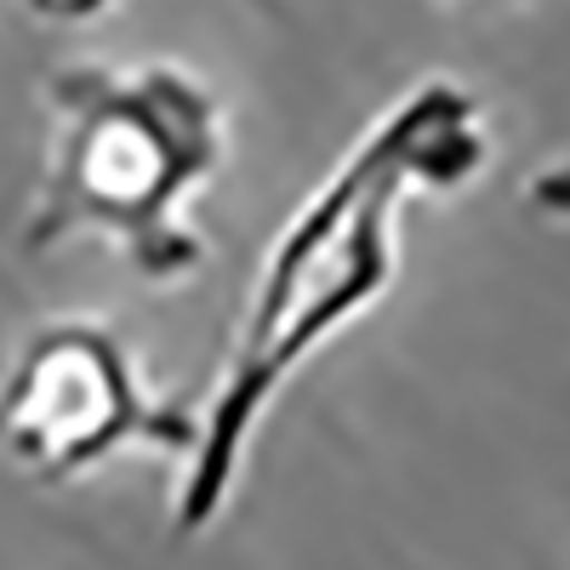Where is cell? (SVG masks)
Here are the masks:
<instances>
[{"mask_svg":"<svg viewBox=\"0 0 570 570\" xmlns=\"http://www.w3.org/2000/svg\"><path fill=\"white\" fill-rule=\"evenodd\" d=\"M29 7H35L40 18H91V12L115 7V0H29Z\"/></svg>","mask_w":570,"mask_h":570,"instance_id":"277c9868","label":"cell"},{"mask_svg":"<svg viewBox=\"0 0 570 570\" xmlns=\"http://www.w3.org/2000/svg\"><path fill=\"white\" fill-rule=\"evenodd\" d=\"M537 200H542L548 212H570V171L542 177V183H537Z\"/></svg>","mask_w":570,"mask_h":570,"instance_id":"5b68a950","label":"cell"},{"mask_svg":"<svg viewBox=\"0 0 570 570\" xmlns=\"http://www.w3.org/2000/svg\"><path fill=\"white\" fill-rule=\"evenodd\" d=\"M52 160L23 223V246L46 252L69 234H109L142 279L200 268L183 200L223 160L217 98L183 69L137 75L69 63L46 80Z\"/></svg>","mask_w":570,"mask_h":570,"instance_id":"7a4b0ae2","label":"cell"},{"mask_svg":"<svg viewBox=\"0 0 570 570\" xmlns=\"http://www.w3.org/2000/svg\"><path fill=\"white\" fill-rule=\"evenodd\" d=\"M485 160L480 104L451 80H422L337 160L292 212L252 285L240 337L223 365L217 400L200 422L177 485V537L206 531L223 513L246 462V440L268 400L331 331L365 314L394 279V217L411 188L468 183Z\"/></svg>","mask_w":570,"mask_h":570,"instance_id":"6da1fadb","label":"cell"},{"mask_svg":"<svg viewBox=\"0 0 570 570\" xmlns=\"http://www.w3.org/2000/svg\"><path fill=\"white\" fill-rule=\"evenodd\" d=\"M200 422L142 394L137 360L98 320H52L0 371V456L58 485L115 451L188 456Z\"/></svg>","mask_w":570,"mask_h":570,"instance_id":"3957f363","label":"cell"}]
</instances>
